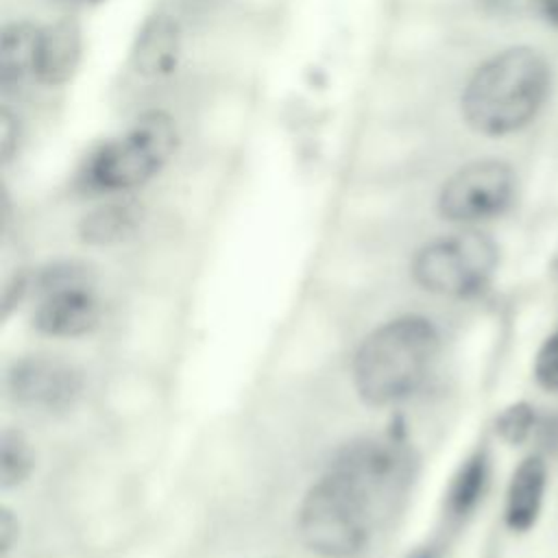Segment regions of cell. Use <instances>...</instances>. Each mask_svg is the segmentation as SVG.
<instances>
[{
  "instance_id": "6da1fadb",
  "label": "cell",
  "mask_w": 558,
  "mask_h": 558,
  "mask_svg": "<svg viewBox=\"0 0 558 558\" xmlns=\"http://www.w3.org/2000/svg\"><path fill=\"white\" fill-rule=\"evenodd\" d=\"M549 94L547 59L532 46H510L475 68L462 92L464 122L504 137L527 126Z\"/></svg>"
},
{
  "instance_id": "7a4b0ae2",
  "label": "cell",
  "mask_w": 558,
  "mask_h": 558,
  "mask_svg": "<svg viewBox=\"0 0 558 558\" xmlns=\"http://www.w3.org/2000/svg\"><path fill=\"white\" fill-rule=\"evenodd\" d=\"M436 351L438 333L427 318L403 314L381 323L353 355L355 392L373 408L405 401L427 379Z\"/></svg>"
},
{
  "instance_id": "3957f363",
  "label": "cell",
  "mask_w": 558,
  "mask_h": 558,
  "mask_svg": "<svg viewBox=\"0 0 558 558\" xmlns=\"http://www.w3.org/2000/svg\"><path fill=\"white\" fill-rule=\"evenodd\" d=\"M379 506L349 475L329 466L296 512V530L310 551L320 558H351L364 549Z\"/></svg>"
},
{
  "instance_id": "277c9868",
  "label": "cell",
  "mask_w": 558,
  "mask_h": 558,
  "mask_svg": "<svg viewBox=\"0 0 558 558\" xmlns=\"http://www.w3.org/2000/svg\"><path fill=\"white\" fill-rule=\"evenodd\" d=\"M179 131L166 111H146L85 161L81 181L96 192H129L150 181L174 155Z\"/></svg>"
},
{
  "instance_id": "5b68a950",
  "label": "cell",
  "mask_w": 558,
  "mask_h": 558,
  "mask_svg": "<svg viewBox=\"0 0 558 558\" xmlns=\"http://www.w3.org/2000/svg\"><path fill=\"white\" fill-rule=\"evenodd\" d=\"M497 262V244L486 233L466 227L423 244L412 259V277L432 294L462 299L490 281Z\"/></svg>"
},
{
  "instance_id": "8992f818",
  "label": "cell",
  "mask_w": 558,
  "mask_h": 558,
  "mask_svg": "<svg viewBox=\"0 0 558 558\" xmlns=\"http://www.w3.org/2000/svg\"><path fill=\"white\" fill-rule=\"evenodd\" d=\"M33 325L50 338H81L92 333L102 316L94 277L78 262H57L35 279Z\"/></svg>"
},
{
  "instance_id": "52a82bcc",
  "label": "cell",
  "mask_w": 558,
  "mask_h": 558,
  "mask_svg": "<svg viewBox=\"0 0 558 558\" xmlns=\"http://www.w3.org/2000/svg\"><path fill=\"white\" fill-rule=\"evenodd\" d=\"M517 190L514 170L499 159H477L456 170L438 194V211L456 225H477L501 216Z\"/></svg>"
},
{
  "instance_id": "ba28073f",
  "label": "cell",
  "mask_w": 558,
  "mask_h": 558,
  "mask_svg": "<svg viewBox=\"0 0 558 558\" xmlns=\"http://www.w3.org/2000/svg\"><path fill=\"white\" fill-rule=\"evenodd\" d=\"M9 395L28 408L48 412L72 408L83 392V377L72 364L50 355H28L7 373Z\"/></svg>"
},
{
  "instance_id": "9c48e42d",
  "label": "cell",
  "mask_w": 558,
  "mask_h": 558,
  "mask_svg": "<svg viewBox=\"0 0 558 558\" xmlns=\"http://www.w3.org/2000/svg\"><path fill=\"white\" fill-rule=\"evenodd\" d=\"M181 59V28L168 13L146 17L131 46V68L142 78L170 76Z\"/></svg>"
},
{
  "instance_id": "30bf717a",
  "label": "cell",
  "mask_w": 558,
  "mask_h": 558,
  "mask_svg": "<svg viewBox=\"0 0 558 558\" xmlns=\"http://www.w3.org/2000/svg\"><path fill=\"white\" fill-rule=\"evenodd\" d=\"M81 26L74 17H59L39 28L35 78L44 85H63L81 61Z\"/></svg>"
},
{
  "instance_id": "8fae6325",
  "label": "cell",
  "mask_w": 558,
  "mask_h": 558,
  "mask_svg": "<svg viewBox=\"0 0 558 558\" xmlns=\"http://www.w3.org/2000/svg\"><path fill=\"white\" fill-rule=\"evenodd\" d=\"M547 490V464L527 456L512 471L504 499V521L512 532H527L541 517Z\"/></svg>"
},
{
  "instance_id": "7c38bea8",
  "label": "cell",
  "mask_w": 558,
  "mask_h": 558,
  "mask_svg": "<svg viewBox=\"0 0 558 558\" xmlns=\"http://www.w3.org/2000/svg\"><path fill=\"white\" fill-rule=\"evenodd\" d=\"M39 28L31 22H11L0 35V87L9 92L35 76Z\"/></svg>"
},
{
  "instance_id": "4fadbf2b",
  "label": "cell",
  "mask_w": 558,
  "mask_h": 558,
  "mask_svg": "<svg viewBox=\"0 0 558 558\" xmlns=\"http://www.w3.org/2000/svg\"><path fill=\"white\" fill-rule=\"evenodd\" d=\"M142 220V207L133 201H109L83 216L78 233L87 244H116L126 240Z\"/></svg>"
},
{
  "instance_id": "5bb4252c",
  "label": "cell",
  "mask_w": 558,
  "mask_h": 558,
  "mask_svg": "<svg viewBox=\"0 0 558 558\" xmlns=\"http://www.w3.org/2000/svg\"><path fill=\"white\" fill-rule=\"evenodd\" d=\"M488 456L484 449L473 451L456 471L445 495V514L451 521L469 517L480 504L488 484Z\"/></svg>"
},
{
  "instance_id": "9a60e30c",
  "label": "cell",
  "mask_w": 558,
  "mask_h": 558,
  "mask_svg": "<svg viewBox=\"0 0 558 558\" xmlns=\"http://www.w3.org/2000/svg\"><path fill=\"white\" fill-rule=\"evenodd\" d=\"M35 469V451L20 429L0 434V484L2 488L22 486Z\"/></svg>"
},
{
  "instance_id": "2e32d148",
  "label": "cell",
  "mask_w": 558,
  "mask_h": 558,
  "mask_svg": "<svg viewBox=\"0 0 558 558\" xmlns=\"http://www.w3.org/2000/svg\"><path fill=\"white\" fill-rule=\"evenodd\" d=\"M534 375L543 388L558 392V331H554L538 349Z\"/></svg>"
},
{
  "instance_id": "e0dca14e",
  "label": "cell",
  "mask_w": 558,
  "mask_h": 558,
  "mask_svg": "<svg viewBox=\"0 0 558 558\" xmlns=\"http://www.w3.org/2000/svg\"><path fill=\"white\" fill-rule=\"evenodd\" d=\"M477 4L495 17H523L541 11V0H477Z\"/></svg>"
},
{
  "instance_id": "ac0fdd59",
  "label": "cell",
  "mask_w": 558,
  "mask_h": 558,
  "mask_svg": "<svg viewBox=\"0 0 558 558\" xmlns=\"http://www.w3.org/2000/svg\"><path fill=\"white\" fill-rule=\"evenodd\" d=\"M530 425H532V414H530V410H527L525 405L510 408V410H506V412L501 414V418H499V432H501V436H504L506 440H512V442L521 440V438L527 434Z\"/></svg>"
},
{
  "instance_id": "d6986e66",
  "label": "cell",
  "mask_w": 558,
  "mask_h": 558,
  "mask_svg": "<svg viewBox=\"0 0 558 558\" xmlns=\"http://www.w3.org/2000/svg\"><path fill=\"white\" fill-rule=\"evenodd\" d=\"M20 142V124L17 118L9 111L2 109L0 111V155H2V163H9L15 148Z\"/></svg>"
},
{
  "instance_id": "ffe728a7",
  "label": "cell",
  "mask_w": 558,
  "mask_h": 558,
  "mask_svg": "<svg viewBox=\"0 0 558 558\" xmlns=\"http://www.w3.org/2000/svg\"><path fill=\"white\" fill-rule=\"evenodd\" d=\"M17 534H20V525L15 514L9 508H2L0 510V554L2 556L11 551L13 543L17 541Z\"/></svg>"
},
{
  "instance_id": "44dd1931",
  "label": "cell",
  "mask_w": 558,
  "mask_h": 558,
  "mask_svg": "<svg viewBox=\"0 0 558 558\" xmlns=\"http://www.w3.org/2000/svg\"><path fill=\"white\" fill-rule=\"evenodd\" d=\"M551 26L558 28V0H541V11H538Z\"/></svg>"
},
{
  "instance_id": "7402d4cb",
  "label": "cell",
  "mask_w": 558,
  "mask_h": 558,
  "mask_svg": "<svg viewBox=\"0 0 558 558\" xmlns=\"http://www.w3.org/2000/svg\"><path fill=\"white\" fill-rule=\"evenodd\" d=\"M57 2H63V4H74V2H85V0H57Z\"/></svg>"
},
{
  "instance_id": "603a6c76",
  "label": "cell",
  "mask_w": 558,
  "mask_h": 558,
  "mask_svg": "<svg viewBox=\"0 0 558 558\" xmlns=\"http://www.w3.org/2000/svg\"><path fill=\"white\" fill-rule=\"evenodd\" d=\"M98 2H102V0H85V4H98Z\"/></svg>"
}]
</instances>
